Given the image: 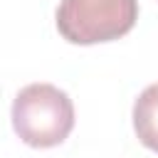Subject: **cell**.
Instances as JSON below:
<instances>
[{
	"label": "cell",
	"instance_id": "cell-3",
	"mask_svg": "<svg viewBox=\"0 0 158 158\" xmlns=\"http://www.w3.org/2000/svg\"><path fill=\"white\" fill-rule=\"evenodd\" d=\"M133 128L138 141L158 153V84L146 86L133 104Z\"/></svg>",
	"mask_w": 158,
	"mask_h": 158
},
{
	"label": "cell",
	"instance_id": "cell-2",
	"mask_svg": "<svg viewBox=\"0 0 158 158\" xmlns=\"http://www.w3.org/2000/svg\"><path fill=\"white\" fill-rule=\"evenodd\" d=\"M138 20V0H62L57 30L72 44H96L123 37Z\"/></svg>",
	"mask_w": 158,
	"mask_h": 158
},
{
	"label": "cell",
	"instance_id": "cell-1",
	"mask_svg": "<svg viewBox=\"0 0 158 158\" xmlns=\"http://www.w3.org/2000/svg\"><path fill=\"white\" fill-rule=\"evenodd\" d=\"M12 128L32 148L59 146L74 128V104L54 84H27L12 101Z\"/></svg>",
	"mask_w": 158,
	"mask_h": 158
}]
</instances>
